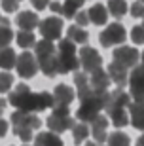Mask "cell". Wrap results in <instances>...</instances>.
Listing matches in <instances>:
<instances>
[{"instance_id": "cell-1", "label": "cell", "mask_w": 144, "mask_h": 146, "mask_svg": "<svg viewBox=\"0 0 144 146\" xmlns=\"http://www.w3.org/2000/svg\"><path fill=\"white\" fill-rule=\"evenodd\" d=\"M8 103L11 106H15L17 110L21 112H42L46 108H53V95L49 91H40V93H32L31 87L27 84H19V86L10 91V97H8Z\"/></svg>"}, {"instance_id": "cell-2", "label": "cell", "mask_w": 144, "mask_h": 146, "mask_svg": "<svg viewBox=\"0 0 144 146\" xmlns=\"http://www.w3.org/2000/svg\"><path fill=\"white\" fill-rule=\"evenodd\" d=\"M48 127L51 133H64V131H68L74 127V119L70 118V110L68 106H55L53 112H51V116L48 118Z\"/></svg>"}, {"instance_id": "cell-3", "label": "cell", "mask_w": 144, "mask_h": 146, "mask_svg": "<svg viewBox=\"0 0 144 146\" xmlns=\"http://www.w3.org/2000/svg\"><path fill=\"white\" fill-rule=\"evenodd\" d=\"M112 59L114 63L121 65L123 68H135V66L140 63V51L137 48H131V46H119L112 51Z\"/></svg>"}, {"instance_id": "cell-4", "label": "cell", "mask_w": 144, "mask_h": 146, "mask_svg": "<svg viewBox=\"0 0 144 146\" xmlns=\"http://www.w3.org/2000/svg\"><path fill=\"white\" fill-rule=\"evenodd\" d=\"M78 61H80L82 70L87 72V74L99 70V68L102 66V57H101V53H99L95 48H89V46H82V48H80Z\"/></svg>"}, {"instance_id": "cell-5", "label": "cell", "mask_w": 144, "mask_h": 146, "mask_svg": "<svg viewBox=\"0 0 144 146\" xmlns=\"http://www.w3.org/2000/svg\"><path fill=\"white\" fill-rule=\"evenodd\" d=\"M63 27L64 23L61 17H53L49 15L46 19L40 21L38 29H40V34L44 36V40H49V42H53V40H61V34H63Z\"/></svg>"}, {"instance_id": "cell-6", "label": "cell", "mask_w": 144, "mask_h": 146, "mask_svg": "<svg viewBox=\"0 0 144 146\" xmlns=\"http://www.w3.org/2000/svg\"><path fill=\"white\" fill-rule=\"evenodd\" d=\"M129 95L135 103H144V66L137 65L129 74Z\"/></svg>"}, {"instance_id": "cell-7", "label": "cell", "mask_w": 144, "mask_h": 146, "mask_svg": "<svg viewBox=\"0 0 144 146\" xmlns=\"http://www.w3.org/2000/svg\"><path fill=\"white\" fill-rule=\"evenodd\" d=\"M99 40H101V46H104V48L119 46V44L125 42V27L121 23H112L110 27H106L101 33Z\"/></svg>"}, {"instance_id": "cell-8", "label": "cell", "mask_w": 144, "mask_h": 146, "mask_svg": "<svg viewBox=\"0 0 144 146\" xmlns=\"http://www.w3.org/2000/svg\"><path fill=\"white\" fill-rule=\"evenodd\" d=\"M11 125H13V129H40L42 127V119L34 116V114H29V112H21V110H15V112L11 114L10 118Z\"/></svg>"}, {"instance_id": "cell-9", "label": "cell", "mask_w": 144, "mask_h": 146, "mask_svg": "<svg viewBox=\"0 0 144 146\" xmlns=\"http://www.w3.org/2000/svg\"><path fill=\"white\" fill-rule=\"evenodd\" d=\"M15 68H17V74L21 76V78H32V76L38 72L36 55H32L31 51H23V53L17 57Z\"/></svg>"}, {"instance_id": "cell-10", "label": "cell", "mask_w": 144, "mask_h": 146, "mask_svg": "<svg viewBox=\"0 0 144 146\" xmlns=\"http://www.w3.org/2000/svg\"><path fill=\"white\" fill-rule=\"evenodd\" d=\"M129 104H131V95L117 87L114 91H108V99H106V103H104V110L110 114L114 110H125Z\"/></svg>"}, {"instance_id": "cell-11", "label": "cell", "mask_w": 144, "mask_h": 146, "mask_svg": "<svg viewBox=\"0 0 144 146\" xmlns=\"http://www.w3.org/2000/svg\"><path fill=\"white\" fill-rule=\"evenodd\" d=\"M86 0H64V4H59V2H51L49 4V10L55 11V13H61L64 19H72V17L80 11V8L84 6Z\"/></svg>"}, {"instance_id": "cell-12", "label": "cell", "mask_w": 144, "mask_h": 146, "mask_svg": "<svg viewBox=\"0 0 144 146\" xmlns=\"http://www.w3.org/2000/svg\"><path fill=\"white\" fill-rule=\"evenodd\" d=\"M51 95H53L55 106H68V104L74 101V89H72L70 86H64V84H59V86L53 89Z\"/></svg>"}, {"instance_id": "cell-13", "label": "cell", "mask_w": 144, "mask_h": 146, "mask_svg": "<svg viewBox=\"0 0 144 146\" xmlns=\"http://www.w3.org/2000/svg\"><path fill=\"white\" fill-rule=\"evenodd\" d=\"M106 127H108V119L104 118V116H101V114H99V116L91 121V135H93V139H95V142L99 146H101L102 142L108 139Z\"/></svg>"}, {"instance_id": "cell-14", "label": "cell", "mask_w": 144, "mask_h": 146, "mask_svg": "<svg viewBox=\"0 0 144 146\" xmlns=\"http://www.w3.org/2000/svg\"><path fill=\"white\" fill-rule=\"evenodd\" d=\"M108 76H110V80L116 84L119 89L125 87V84H129V74H127V68H123L121 65H117V63H110L108 65Z\"/></svg>"}, {"instance_id": "cell-15", "label": "cell", "mask_w": 144, "mask_h": 146, "mask_svg": "<svg viewBox=\"0 0 144 146\" xmlns=\"http://www.w3.org/2000/svg\"><path fill=\"white\" fill-rule=\"evenodd\" d=\"M129 108V123L135 129L144 131V103H131Z\"/></svg>"}, {"instance_id": "cell-16", "label": "cell", "mask_w": 144, "mask_h": 146, "mask_svg": "<svg viewBox=\"0 0 144 146\" xmlns=\"http://www.w3.org/2000/svg\"><path fill=\"white\" fill-rule=\"evenodd\" d=\"M57 65H59V74H68V72H76L80 68V61H78V55L57 53Z\"/></svg>"}, {"instance_id": "cell-17", "label": "cell", "mask_w": 144, "mask_h": 146, "mask_svg": "<svg viewBox=\"0 0 144 146\" xmlns=\"http://www.w3.org/2000/svg\"><path fill=\"white\" fill-rule=\"evenodd\" d=\"M38 70H42L44 76L53 78L59 74V65H57V53L48 55V57H40L38 59Z\"/></svg>"}, {"instance_id": "cell-18", "label": "cell", "mask_w": 144, "mask_h": 146, "mask_svg": "<svg viewBox=\"0 0 144 146\" xmlns=\"http://www.w3.org/2000/svg\"><path fill=\"white\" fill-rule=\"evenodd\" d=\"M108 86H110V76H108L106 70L99 68V70H95V72L89 74V87L99 89V91H106Z\"/></svg>"}, {"instance_id": "cell-19", "label": "cell", "mask_w": 144, "mask_h": 146, "mask_svg": "<svg viewBox=\"0 0 144 146\" xmlns=\"http://www.w3.org/2000/svg\"><path fill=\"white\" fill-rule=\"evenodd\" d=\"M87 17H89V23H93V25H97V27L104 25V23L108 21V10H106V6L93 4L89 10H87Z\"/></svg>"}, {"instance_id": "cell-20", "label": "cell", "mask_w": 144, "mask_h": 146, "mask_svg": "<svg viewBox=\"0 0 144 146\" xmlns=\"http://www.w3.org/2000/svg\"><path fill=\"white\" fill-rule=\"evenodd\" d=\"M15 23H17V27L21 29V31H29V33H31L34 27L40 25V19H38V15L34 13V11H21V13L17 15Z\"/></svg>"}, {"instance_id": "cell-21", "label": "cell", "mask_w": 144, "mask_h": 146, "mask_svg": "<svg viewBox=\"0 0 144 146\" xmlns=\"http://www.w3.org/2000/svg\"><path fill=\"white\" fill-rule=\"evenodd\" d=\"M66 38H68L70 42H74V44L86 46L87 40H89V33H87L86 29L78 27V25H70V27L66 29Z\"/></svg>"}, {"instance_id": "cell-22", "label": "cell", "mask_w": 144, "mask_h": 146, "mask_svg": "<svg viewBox=\"0 0 144 146\" xmlns=\"http://www.w3.org/2000/svg\"><path fill=\"white\" fill-rule=\"evenodd\" d=\"M34 146H63V141L57 133H40L34 137Z\"/></svg>"}, {"instance_id": "cell-23", "label": "cell", "mask_w": 144, "mask_h": 146, "mask_svg": "<svg viewBox=\"0 0 144 146\" xmlns=\"http://www.w3.org/2000/svg\"><path fill=\"white\" fill-rule=\"evenodd\" d=\"M17 63V55L13 48H2L0 49V68H4L6 72L13 68Z\"/></svg>"}, {"instance_id": "cell-24", "label": "cell", "mask_w": 144, "mask_h": 146, "mask_svg": "<svg viewBox=\"0 0 144 146\" xmlns=\"http://www.w3.org/2000/svg\"><path fill=\"white\" fill-rule=\"evenodd\" d=\"M55 53H57V46L53 42H49V40H40V42L34 44V55H36V59L48 57V55H55Z\"/></svg>"}, {"instance_id": "cell-25", "label": "cell", "mask_w": 144, "mask_h": 146, "mask_svg": "<svg viewBox=\"0 0 144 146\" xmlns=\"http://www.w3.org/2000/svg\"><path fill=\"white\" fill-rule=\"evenodd\" d=\"M106 10L110 15H114L116 19H121L127 11V2L125 0H108V6Z\"/></svg>"}, {"instance_id": "cell-26", "label": "cell", "mask_w": 144, "mask_h": 146, "mask_svg": "<svg viewBox=\"0 0 144 146\" xmlns=\"http://www.w3.org/2000/svg\"><path fill=\"white\" fill-rule=\"evenodd\" d=\"M87 135H89V127H87V123H80V121H76L74 127H72L74 144H82V142L87 139Z\"/></svg>"}, {"instance_id": "cell-27", "label": "cell", "mask_w": 144, "mask_h": 146, "mask_svg": "<svg viewBox=\"0 0 144 146\" xmlns=\"http://www.w3.org/2000/svg\"><path fill=\"white\" fill-rule=\"evenodd\" d=\"M110 116V123L114 125V127H125V125L129 123V114L125 112V110H114V112L108 114Z\"/></svg>"}, {"instance_id": "cell-28", "label": "cell", "mask_w": 144, "mask_h": 146, "mask_svg": "<svg viewBox=\"0 0 144 146\" xmlns=\"http://www.w3.org/2000/svg\"><path fill=\"white\" fill-rule=\"evenodd\" d=\"M106 141H108V146H131V139L125 133H121V131L110 133Z\"/></svg>"}, {"instance_id": "cell-29", "label": "cell", "mask_w": 144, "mask_h": 146, "mask_svg": "<svg viewBox=\"0 0 144 146\" xmlns=\"http://www.w3.org/2000/svg\"><path fill=\"white\" fill-rule=\"evenodd\" d=\"M57 53L61 55H78V46L74 42H70L68 38H61L57 46Z\"/></svg>"}, {"instance_id": "cell-30", "label": "cell", "mask_w": 144, "mask_h": 146, "mask_svg": "<svg viewBox=\"0 0 144 146\" xmlns=\"http://www.w3.org/2000/svg\"><path fill=\"white\" fill-rule=\"evenodd\" d=\"M34 44H36L34 34L29 33V31H19V34H17V46L19 48H31Z\"/></svg>"}, {"instance_id": "cell-31", "label": "cell", "mask_w": 144, "mask_h": 146, "mask_svg": "<svg viewBox=\"0 0 144 146\" xmlns=\"http://www.w3.org/2000/svg\"><path fill=\"white\" fill-rule=\"evenodd\" d=\"M11 40H13V33H11V29L10 27H2V25H0V49L8 48Z\"/></svg>"}, {"instance_id": "cell-32", "label": "cell", "mask_w": 144, "mask_h": 146, "mask_svg": "<svg viewBox=\"0 0 144 146\" xmlns=\"http://www.w3.org/2000/svg\"><path fill=\"white\" fill-rule=\"evenodd\" d=\"M13 86V76L10 72H0V93L10 91Z\"/></svg>"}, {"instance_id": "cell-33", "label": "cell", "mask_w": 144, "mask_h": 146, "mask_svg": "<svg viewBox=\"0 0 144 146\" xmlns=\"http://www.w3.org/2000/svg\"><path fill=\"white\" fill-rule=\"evenodd\" d=\"M74 84H76V87H78V89L89 86V74H87V72H84V70H82V72L76 70V74H74Z\"/></svg>"}, {"instance_id": "cell-34", "label": "cell", "mask_w": 144, "mask_h": 146, "mask_svg": "<svg viewBox=\"0 0 144 146\" xmlns=\"http://www.w3.org/2000/svg\"><path fill=\"white\" fill-rule=\"evenodd\" d=\"M131 38H133L135 44H144V27L142 25H137V27L131 29Z\"/></svg>"}, {"instance_id": "cell-35", "label": "cell", "mask_w": 144, "mask_h": 146, "mask_svg": "<svg viewBox=\"0 0 144 146\" xmlns=\"http://www.w3.org/2000/svg\"><path fill=\"white\" fill-rule=\"evenodd\" d=\"M13 135L19 137L23 142H29V141L34 139V131H31V129H13Z\"/></svg>"}, {"instance_id": "cell-36", "label": "cell", "mask_w": 144, "mask_h": 146, "mask_svg": "<svg viewBox=\"0 0 144 146\" xmlns=\"http://www.w3.org/2000/svg\"><path fill=\"white\" fill-rule=\"evenodd\" d=\"M0 2H2V10L6 13H13L19 8V0H0Z\"/></svg>"}, {"instance_id": "cell-37", "label": "cell", "mask_w": 144, "mask_h": 146, "mask_svg": "<svg viewBox=\"0 0 144 146\" xmlns=\"http://www.w3.org/2000/svg\"><path fill=\"white\" fill-rule=\"evenodd\" d=\"M74 19H76V25H78V27H82V29H86V25L87 23H89V17H87V11H78V13H76L74 15Z\"/></svg>"}, {"instance_id": "cell-38", "label": "cell", "mask_w": 144, "mask_h": 146, "mask_svg": "<svg viewBox=\"0 0 144 146\" xmlns=\"http://www.w3.org/2000/svg\"><path fill=\"white\" fill-rule=\"evenodd\" d=\"M131 15L133 17H144V4L142 2H135L131 6Z\"/></svg>"}, {"instance_id": "cell-39", "label": "cell", "mask_w": 144, "mask_h": 146, "mask_svg": "<svg viewBox=\"0 0 144 146\" xmlns=\"http://www.w3.org/2000/svg\"><path fill=\"white\" fill-rule=\"evenodd\" d=\"M31 4L34 6V10H46L48 8V4H49V0H31Z\"/></svg>"}, {"instance_id": "cell-40", "label": "cell", "mask_w": 144, "mask_h": 146, "mask_svg": "<svg viewBox=\"0 0 144 146\" xmlns=\"http://www.w3.org/2000/svg\"><path fill=\"white\" fill-rule=\"evenodd\" d=\"M6 133H8V121L0 118V137H6Z\"/></svg>"}, {"instance_id": "cell-41", "label": "cell", "mask_w": 144, "mask_h": 146, "mask_svg": "<svg viewBox=\"0 0 144 146\" xmlns=\"http://www.w3.org/2000/svg\"><path fill=\"white\" fill-rule=\"evenodd\" d=\"M6 104H8V101H6V99H2V97H0V116H2V112H4Z\"/></svg>"}, {"instance_id": "cell-42", "label": "cell", "mask_w": 144, "mask_h": 146, "mask_svg": "<svg viewBox=\"0 0 144 146\" xmlns=\"http://www.w3.org/2000/svg\"><path fill=\"white\" fill-rule=\"evenodd\" d=\"M137 146H144V135L139 137V141H137Z\"/></svg>"}, {"instance_id": "cell-43", "label": "cell", "mask_w": 144, "mask_h": 146, "mask_svg": "<svg viewBox=\"0 0 144 146\" xmlns=\"http://www.w3.org/2000/svg\"><path fill=\"white\" fill-rule=\"evenodd\" d=\"M86 146H99V144H97V142H87Z\"/></svg>"}, {"instance_id": "cell-44", "label": "cell", "mask_w": 144, "mask_h": 146, "mask_svg": "<svg viewBox=\"0 0 144 146\" xmlns=\"http://www.w3.org/2000/svg\"><path fill=\"white\" fill-rule=\"evenodd\" d=\"M140 61H142V63H140V65L144 66V51H142V55H140Z\"/></svg>"}, {"instance_id": "cell-45", "label": "cell", "mask_w": 144, "mask_h": 146, "mask_svg": "<svg viewBox=\"0 0 144 146\" xmlns=\"http://www.w3.org/2000/svg\"><path fill=\"white\" fill-rule=\"evenodd\" d=\"M137 2H142V4H144V0H137Z\"/></svg>"}, {"instance_id": "cell-46", "label": "cell", "mask_w": 144, "mask_h": 146, "mask_svg": "<svg viewBox=\"0 0 144 146\" xmlns=\"http://www.w3.org/2000/svg\"><path fill=\"white\" fill-rule=\"evenodd\" d=\"M142 27H144V17H142Z\"/></svg>"}, {"instance_id": "cell-47", "label": "cell", "mask_w": 144, "mask_h": 146, "mask_svg": "<svg viewBox=\"0 0 144 146\" xmlns=\"http://www.w3.org/2000/svg\"><path fill=\"white\" fill-rule=\"evenodd\" d=\"M0 19H2V15H0Z\"/></svg>"}, {"instance_id": "cell-48", "label": "cell", "mask_w": 144, "mask_h": 146, "mask_svg": "<svg viewBox=\"0 0 144 146\" xmlns=\"http://www.w3.org/2000/svg\"><path fill=\"white\" fill-rule=\"evenodd\" d=\"M25 146H29V144H25Z\"/></svg>"}, {"instance_id": "cell-49", "label": "cell", "mask_w": 144, "mask_h": 146, "mask_svg": "<svg viewBox=\"0 0 144 146\" xmlns=\"http://www.w3.org/2000/svg\"><path fill=\"white\" fill-rule=\"evenodd\" d=\"M19 2H21V0H19Z\"/></svg>"}]
</instances>
